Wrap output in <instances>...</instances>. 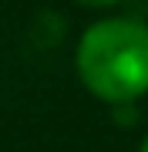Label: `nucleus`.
<instances>
[{
    "mask_svg": "<svg viewBox=\"0 0 148 152\" xmlns=\"http://www.w3.org/2000/svg\"><path fill=\"white\" fill-rule=\"evenodd\" d=\"M77 75L108 105H131L148 91V24L111 17L84 31L77 44Z\"/></svg>",
    "mask_w": 148,
    "mask_h": 152,
    "instance_id": "1",
    "label": "nucleus"
},
{
    "mask_svg": "<svg viewBox=\"0 0 148 152\" xmlns=\"http://www.w3.org/2000/svg\"><path fill=\"white\" fill-rule=\"evenodd\" d=\"M77 4H84V7H111L118 0H77Z\"/></svg>",
    "mask_w": 148,
    "mask_h": 152,
    "instance_id": "2",
    "label": "nucleus"
},
{
    "mask_svg": "<svg viewBox=\"0 0 148 152\" xmlns=\"http://www.w3.org/2000/svg\"><path fill=\"white\" fill-rule=\"evenodd\" d=\"M138 152H148V139H145V142H142V149H138Z\"/></svg>",
    "mask_w": 148,
    "mask_h": 152,
    "instance_id": "3",
    "label": "nucleus"
}]
</instances>
